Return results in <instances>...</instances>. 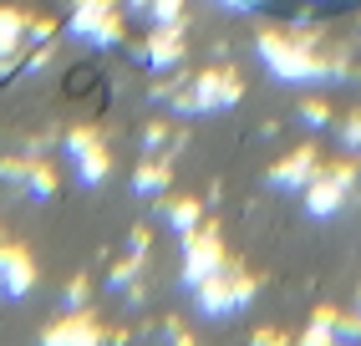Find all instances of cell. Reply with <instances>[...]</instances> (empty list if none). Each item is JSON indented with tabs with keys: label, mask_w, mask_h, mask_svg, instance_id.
I'll list each match as a JSON object with an SVG mask.
<instances>
[{
	"label": "cell",
	"mask_w": 361,
	"mask_h": 346,
	"mask_svg": "<svg viewBox=\"0 0 361 346\" xmlns=\"http://www.w3.org/2000/svg\"><path fill=\"white\" fill-rule=\"evenodd\" d=\"M71 36L77 41H92V46H112L117 41V16L107 0H82L71 11Z\"/></svg>",
	"instance_id": "2"
},
{
	"label": "cell",
	"mask_w": 361,
	"mask_h": 346,
	"mask_svg": "<svg viewBox=\"0 0 361 346\" xmlns=\"http://www.w3.org/2000/svg\"><path fill=\"white\" fill-rule=\"evenodd\" d=\"M51 189H56V184H51V173H46L41 163L26 168V193H31V199H51Z\"/></svg>",
	"instance_id": "12"
},
{
	"label": "cell",
	"mask_w": 361,
	"mask_h": 346,
	"mask_svg": "<svg viewBox=\"0 0 361 346\" xmlns=\"http://www.w3.org/2000/svg\"><path fill=\"white\" fill-rule=\"evenodd\" d=\"M259 56H264V66H270L280 82H316V77H326V66L310 56L305 46L280 41V36H264L259 41Z\"/></svg>",
	"instance_id": "1"
},
{
	"label": "cell",
	"mask_w": 361,
	"mask_h": 346,
	"mask_svg": "<svg viewBox=\"0 0 361 346\" xmlns=\"http://www.w3.org/2000/svg\"><path fill=\"white\" fill-rule=\"evenodd\" d=\"M36 285V265H31V255L20 250V244H0V290L11 295V301H20Z\"/></svg>",
	"instance_id": "6"
},
{
	"label": "cell",
	"mask_w": 361,
	"mask_h": 346,
	"mask_svg": "<svg viewBox=\"0 0 361 346\" xmlns=\"http://www.w3.org/2000/svg\"><path fill=\"white\" fill-rule=\"evenodd\" d=\"M46 341L61 346V341H97V331H92V321H61L56 331H46Z\"/></svg>",
	"instance_id": "10"
},
{
	"label": "cell",
	"mask_w": 361,
	"mask_h": 346,
	"mask_svg": "<svg viewBox=\"0 0 361 346\" xmlns=\"http://www.w3.org/2000/svg\"><path fill=\"white\" fill-rule=\"evenodd\" d=\"M158 66H173L178 56H183V41H178V26H163L158 36H153V52H148Z\"/></svg>",
	"instance_id": "9"
},
{
	"label": "cell",
	"mask_w": 361,
	"mask_h": 346,
	"mask_svg": "<svg viewBox=\"0 0 361 346\" xmlns=\"http://www.w3.org/2000/svg\"><path fill=\"white\" fill-rule=\"evenodd\" d=\"M229 102H239V82H234V77H224V71H209V77H199V82H194V97H188L183 107L219 112V107H229Z\"/></svg>",
	"instance_id": "7"
},
{
	"label": "cell",
	"mask_w": 361,
	"mask_h": 346,
	"mask_svg": "<svg viewBox=\"0 0 361 346\" xmlns=\"http://www.w3.org/2000/svg\"><path fill=\"white\" fill-rule=\"evenodd\" d=\"M351 189V168H336V173H321L316 184H310V214H336Z\"/></svg>",
	"instance_id": "8"
},
{
	"label": "cell",
	"mask_w": 361,
	"mask_h": 346,
	"mask_svg": "<svg viewBox=\"0 0 361 346\" xmlns=\"http://www.w3.org/2000/svg\"><path fill=\"white\" fill-rule=\"evenodd\" d=\"M219 239L214 234H183V280L204 285L209 275H219Z\"/></svg>",
	"instance_id": "4"
},
{
	"label": "cell",
	"mask_w": 361,
	"mask_h": 346,
	"mask_svg": "<svg viewBox=\"0 0 361 346\" xmlns=\"http://www.w3.org/2000/svg\"><path fill=\"white\" fill-rule=\"evenodd\" d=\"M199 290V311L204 316H234L239 306L250 301V285L245 280H219V275H209L204 285H194Z\"/></svg>",
	"instance_id": "5"
},
{
	"label": "cell",
	"mask_w": 361,
	"mask_h": 346,
	"mask_svg": "<svg viewBox=\"0 0 361 346\" xmlns=\"http://www.w3.org/2000/svg\"><path fill=\"white\" fill-rule=\"evenodd\" d=\"M163 184H168V168H153V163L137 168V193H158Z\"/></svg>",
	"instance_id": "14"
},
{
	"label": "cell",
	"mask_w": 361,
	"mask_h": 346,
	"mask_svg": "<svg viewBox=\"0 0 361 346\" xmlns=\"http://www.w3.org/2000/svg\"><path fill=\"white\" fill-rule=\"evenodd\" d=\"M168 219H173V229H178V234H194V225H199V204H194V199H183Z\"/></svg>",
	"instance_id": "13"
},
{
	"label": "cell",
	"mask_w": 361,
	"mask_h": 346,
	"mask_svg": "<svg viewBox=\"0 0 361 346\" xmlns=\"http://www.w3.org/2000/svg\"><path fill=\"white\" fill-rule=\"evenodd\" d=\"M16 36H20V16L16 11H0V52H11Z\"/></svg>",
	"instance_id": "15"
},
{
	"label": "cell",
	"mask_w": 361,
	"mask_h": 346,
	"mask_svg": "<svg viewBox=\"0 0 361 346\" xmlns=\"http://www.w3.org/2000/svg\"><path fill=\"white\" fill-rule=\"evenodd\" d=\"M66 158H71V168H77V184H102L107 179V153H102V143L92 138L87 128H77L66 138Z\"/></svg>",
	"instance_id": "3"
},
{
	"label": "cell",
	"mask_w": 361,
	"mask_h": 346,
	"mask_svg": "<svg viewBox=\"0 0 361 346\" xmlns=\"http://www.w3.org/2000/svg\"><path fill=\"white\" fill-rule=\"evenodd\" d=\"M310 168H316V163H310V153H295L285 168H275V184H305V179H310Z\"/></svg>",
	"instance_id": "11"
}]
</instances>
